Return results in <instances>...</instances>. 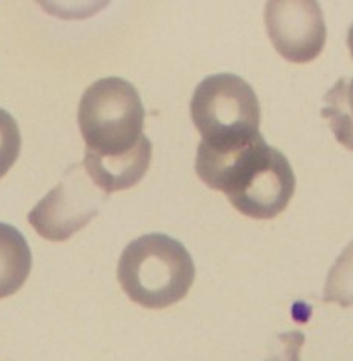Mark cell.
Returning <instances> with one entry per match:
<instances>
[{"instance_id": "4fadbf2b", "label": "cell", "mask_w": 353, "mask_h": 361, "mask_svg": "<svg viewBox=\"0 0 353 361\" xmlns=\"http://www.w3.org/2000/svg\"><path fill=\"white\" fill-rule=\"evenodd\" d=\"M347 47H349L350 54L353 57V23H352V27L349 28V32H347Z\"/></svg>"}, {"instance_id": "6da1fadb", "label": "cell", "mask_w": 353, "mask_h": 361, "mask_svg": "<svg viewBox=\"0 0 353 361\" xmlns=\"http://www.w3.org/2000/svg\"><path fill=\"white\" fill-rule=\"evenodd\" d=\"M195 173L206 186L225 192L237 211L256 220L281 214L297 186L289 160L263 135L226 151L197 148Z\"/></svg>"}, {"instance_id": "30bf717a", "label": "cell", "mask_w": 353, "mask_h": 361, "mask_svg": "<svg viewBox=\"0 0 353 361\" xmlns=\"http://www.w3.org/2000/svg\"><path fill=\"white\" fill-rule=\"evenodd\" d=\"M324 303L353 306V242L349 243L329 271L323 294Z\"/></svg>"}, {"instance_id": "277c9868", "label": "cell", "mask_w": 353, "mask_h": 361, "mask_svg": "<svg viewBox=\"0 0 353 361\" xmlns=\"http://www.w3.org/2000/svg\"><path fill=\"white\" fill-rule=\"evenodd\" d=\"M191 117L202 135L198 148L225 151L256 139L261 106L251 85L235 74H213L197 85Z\"/></svg>"}, {"instance_id": "ba28073f", "label": "cell", "mask_w": 353, "mask_h": 361, "mask_svg": "<svg viewBox=\"0 0 353 361\" xmlns=\"http://www.w3.org/2000/svg\"><path fill=\"white\" fill-rule=\"evenodd\" d=\"M32 255L23 234L0 223V300L19 290L30 277Z\"/></svg>"}, {"instance_id": "8992f818", "label": "cell", "mask_w": 353, "mask_h": 361, "mask_svg": "<svg viewBox=\"0 0 353 361\" xmlns=\"http://www.w3.org/2000/svg\"><path fill=\"white\" fill-rule=\"evenodd\" d=\"M264 22L278 54L292 63H309L321 54L327 30L318 2H269Z\"/></svg>"}, {"instance_id": "5b68a950", "label": "cell", "mask_w": 353, "mask_h": 361, "mask_svg": "<svg viewBox=\"0 0 353 361\" xmlns=\"http://www.w3.org/2000/svg\"><path fill=\"white\" fill-rule=\"evenodd\" d=\"M108 194L89 178L83 165H73L53 191L28 214L37 234L51 242L71 238L97 216Z\"/></svg>"}, {"instance_id": "3957f363", "label": "cell", "mask_w": 353, "mask_h": 361, "mask_svg": "<svg viewBox=\"0 0 353 361\" xmlns=\"http://www.w3.org/2000/svg\"><path fill=\"white\" fill-rule=\"evenodd\" d=\"M144 108L139 91L120 77H106L86 88L79 105V128L86 154L117 159L149 139L143 134Z\"/></svg>"}, {"instance_id": "7c38bea8", "label": "cell", "mask_w": 353, "mask_h": 361, "mask_svg": "<svg viewBox=\"0 0 353 361\" xmlns=\"http://www.w3.org/2000/svg\"><path fill=\"white\" fill-rule=\"evenodd\" d=\"M303 343L304 335L301 332L280 334L266 361H299V350L303 348Z\"/></svg>"}, {"instance_id": "9c48e42d", "label": "cell", "mask_w": 353, "mask_h": 361, "mask_svg": "<svg viewBox=\"0 0 353 361\" xmlns=\"http://www.w3.org/2000/svg\"><path fill=\"white\" fill-rule=\"evenodd\" d=\"M321 116L344 148L353 151V79H341L324 96Z\"/></svg>"}, {"instance_id": "7a4b0ae2", "label": "cell", "mask_w": 353, "mask_h": 361, "mask_svg": "<svg viewBox=\"0 0 353 361\" xmlns=\"http://www.w3.org/2000/svg\"><path fill=\"white\" fill-rule=\"evenodd\" d=\"M117 279L134 303L146 309H165L187 295L195 280V266L178 240L165 234H148L125 247Z\"/></svg>"}, {"instance_id": "52a82bcc", "label": "cell", "mask_w": 353, "mask_h": 361, "mask_svg": "<svg viewBox=\"0 0 353 361\" xmlns=\"http://www.w3.org/2000/svg\"><path fill=\"white\" fill-rule=\"evenodd\" d=\"M152 157V143L146 142L139 149L125 157L99 159L85 152L83 168L89 178L105 194L125 191L135 186L148 173Z\"/></svg>"}, {"instance_id": "8fae6325", "label": "cell", "mask_w": 353, "mask_h": 361, "mask_svg": "<svg viewBox=\"0 0 353 361\" xmlns=\"http://www.w3.org/2000/svg\"><path fill=\"white\" fill-rule=\"evenodd\" d=\"M22 137L16 118L0 108V178L13 168L19 159Z\"/></svg>"}]
</instances>
